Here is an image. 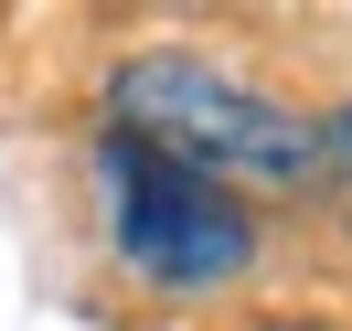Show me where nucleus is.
Returning a JSON list of instances; mask_svg holds the SVG:
<instances>
[{"mask_svg": "<svg viewBox=\"0 0 352 331\" xmlns=\"http://www.w3.org/2000/svg\"><path fill=\"white\" fill-rule=\"evenodd\" d=\"M107 129L139 150L182 160L224 193V182H299L320 160V129L299 107H278L267 86L203 65V54H129L107 75Z\"/></svg>", "mask_w": 352, "mask_h": 331, "instance_id": "f257e3e1", "label": "nucleus"}, {"mask_svg": "<svg viewBox=\"0 0 352 331\" xmlns=\"http://www.w3.org/2000/svg\"><path fill=\"white\" fill-rule=\"evenodd\" d=\"M267 331H320V321H267Z\"/></svg>", "mask_w": 352, "mask_h": 331, "instance_id": "20e7f679", "label": "nucleus"}, {"mask_svg": "<svg viewBox=\"0 0 352 331\" xmlns=\"http://www.w3.org/2000/svg\"><path fill=\"white\" fill-rule=\"evenodd\" d=\"M331 150H342V160H352V118H342V139H331Z\"/></svg>", "mask_w": 352, "mask_h": 331, "instance_id": "7ed1b4c3", "label": "nucleus"}, {"mask_svg": "<svg viewBox=\"0 0 352 331\" xmlns=\"http://www.w3.org/2000/svg\"><path fill=\"white\" fill-rule=\"evenodd\" d=\"M96 193H107V235L150 288H214L256 257V224L235 193H214L203 171L139 150V139H96Z\"/></svg>", "mask_w": 352, "mask_h": 331, "instance_id": "f03ea898", "label": "nucleus"}]
</instances>
